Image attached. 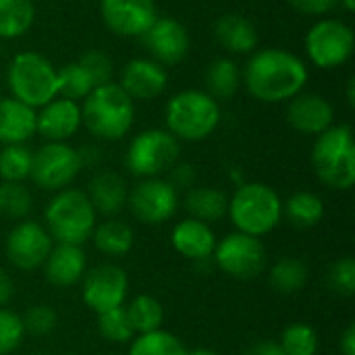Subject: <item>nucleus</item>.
<instances>
[{"mask_svg":"<svg viewBox=\"0 0 355 355\" xmlns=\"http://www.w3.org/2000/svg\"><path fill=\"white\" fill-rule=\"evenodd\" d=\"M308 79L306 60L283 48L254 50L241 71V83L248 94L264 104L289 102L306 89Z\"/></svg>","mask_w":355,"mask_h":355,"instance_id":"f257e3e1","label":"nucleus"},{"mask_svg":"<svg viewBox=\"0 0 355 355\" xmlns=\"http://www.w3.org/2000/svg\"><path fill=\"white\" fill-rule=\"evenodd\" d=\"M81 127L96 139L119 141L135 123V102L116 81L94 87L81 100Z\"/></svg>","mask_w":355,"mask_h":355,"instance_id":"f03ea898","label":"nucleus"},{"mask_svg":"<svg viewBox=\"0 0 355 355\" xmlns=\"http://www.w3.org/2000/svg\"><path fill=\"white\" fill-rule=\"evenodd\" d=\"M227 216L235 231L262 239L283 220V200L266 183H241L229 198Z\"/></svg>","mask_w":355,"mask_h":355,"instance_id":"7ed1b4c3","label":"nucleus"},{"mask_svg":"<svg viewBox=\"0 0 355 355\" xmlns=\"http://www.w3.org/2000/svg\"><path fill=\"white\" fill-rule=\"evenodd\" d=\"M223 119L220 102L204 89L177 92L164 108L166 131L179 141H202L210 137Z\"/></svg>","mask_w":355,"mask_h":355,"instance_id":"20e7f679","label":"nucleus"},{"mask_svg":"<svg viewBox=\"0 0 355 355\" xmlns=\"http://www.w3.org/2000/svg\"><path fill=\"white\" fill-rule=\"evenodd\" d=\"M96 225L98 214L83 189L56 191L44 210V227L54 243L83 245L92 239Z\"/></svg>","mask_w":355,"mask_h":355,"instance_id":"39448f33","label":"nucleus"},{"mask_svg":"<svg viewBox=\"0 0 355 355\" xmlns=\"http://www.w3.org/2000/svg\"><path fill=\"white\" fill-rule=\"evenodd\" d=\"M312 166L318 181L331 189L347 191L355 183V141L349 123L333 125L312 146Z\"/></svg>","mask_w":355,"mask_h":355,"instance_id":"423d86ee","label":"nucleus"},{"mask_svg":"<svg viewBox=\"0 0 355 355\" xmlns=\"http://www.w3.org/2000/svg\"><path fill=\"white\" fill-rule=\"evenodd\" d=\"M6 85L10 98L42 108L58 96V69L40 52H17L6 67Z\"/></svg>","mask_w":355,"mask_h":355,"instance_id":"0eeeda50","label":"nucleus"},{"mask_svg":"<svg viewBox=\"0 0 355 355\" xmlns=\"http://www.w3.org/2000/svg\"><path fill=\"white\" fill-rule=\"evenodd\" d=\"M181 158V141L166 129H146L137 133L125 154L127 171L137 179L164 177Z\"/></svg>","mask_w":355,"mask_h":355,"instance_id":"6e6552de","label":"nucleus"},{"mask_svg":"<svg viewBox=\"0 0 355 355\" xmlns=\"http://www.w3.org/2000/svg\"><path fill=\"white\" fill-rule=\"evenodd\" d=\"M308 60L318 69H339L349 62L354 56L355 35L354 29L333 17L318 19L304 37Z\"/></svg>","mask_w":355,"mask_h":355,"instance_id":"1a4fd4ad","label":"nucleus"},{"mask_svg":"<svg viewBox=\"0 0 355 355\" xmlns=\"http://www.w3.org/2000/svg\"><path fill=\"white\" fill-rule=\"evenodd\" d=\"M83 171L79 150L69 141H44L33 152L31 175L35 187L44 191H60L73 185V181Z\"/></svg>","mask_w":355,"mask_h":355,"instance_id":"9d476101","label":"nucleus"},{"mask_svg":"<svg viewBox=\"0 0 355 355\" xmlns=\"http://www.w3.org/2000/svg\"><path fill=\"white\" fill-rule=\"evenodd\" d=\"M212 264L231 279L250 281L266 270L268 254L262 239L233 231L220 241H216Z\"/></svg>","mask_w":355,"mask_h":355,"instance_id":"9b49d317","label":"nucleus"},{"mask_svg":"<svg viewBox=\"0 0 355 355\" xmlns=\"http://www.w3.org/2000/svg\"><path fill=\"white\" fill-rule=\"evenodd\" d=\"M181 206L179 191L164 179H139L127 196V208L131 216L148 227H158L168 223Z\"/></svg>","mask_w":355,"mask_h":355,"instance_id":"f8f14e48","label":"nucleus"},{"mask_svg":"<svg viewBox=\"0 0 355 355\" xmlns=\"http://www.w3.org/2000/svg\"><path fill=\"white\" fill-rule=\"evenodd\" d=\"M129 295V277L114 262H102L85 270L81 279V300L96 316L125 306Z\"/></svg>","mask_w":355,"mask_h":355,"instance_id":"ddd939ff","label":"nucleus"},{"mask_svg":"<svg viewBox=\"0 0 355 355\" xmlns=\"http://www.w3.org/2000/svg\"><path fill=\"white\" fill-rule=\"evenodd\" d=\"M54 241L44 225L25 218L15 223L4 241V254L8 262L21 272H35L44 266Z\"/></svg>","mask_w":355,"mask_h":355,"instance_id":"4468645a","label":"nucleus"},{"mask_svg":"<svg viewBox=\"0 0 355 355\" xmlns=\"http://www.w3.org/2000/svg\"><path fill=\"white\" fill-rule=\"evenodd\" d=\"M141 42L150 58L162 67H175L183 62L191 48L187 27L173 17H156V21L141 35Z\"/></svg>","mask_w":355,"mask_h":355,"instance_id":"2eb2a0df","label":"nucleus"},{"mask_svg":"<svg viewBox=\"0 0 355 355\" xmlns=\"http://www.w3.org/2000/svg\"><path fill=\"white\" fill-rule=\"evenodd\" d=\"M100 17L119 37H141L156 21V0H100Z\"/></svg>","mask_w":355,"mask_h":355,"instance_id":"dca6fc26","label":"nucleus"},{"mask_svg":"<svg viewBox=\"0 0 355 355\" xmlns=\"http://www.w3.org/2000/svg\"><path fill=\"white\" fill-rule=\"evenodd\" d=\"M123 92L133 100V102H148L164 94L168 85V73L166 67L158 64L156 60L148 58H131L116 81Z\"/></svg>","mask_w":355,"mask_h":355,"instance_id":"f3484780","label":"nucleus"},{"mask_svg":"<svg viewBox=\"0 0 355 355\" xmlns=\"http://www.w3.org/2000/svg\"><path fill=\"white\" fill-rule=\"evenodd\" d=\"M287 123L302 135L318 137L335 125V108L324 96L304 89L287 102Z\"/></svg>","mask_w":355,"mask_h":355,"instance_id":"a211bd4d","label":"nucleus"},{"mask_svg":"<svg viewBox=\"0 0 355 355\" xmlns=\"http://www.w3.org/2000/svg\"><path fill=\"white\" fill-rule=\"evenodd\" d=\"M81 129V106L56 96L35 110V133L46 141H69Z\"/></svg>","mask_w":355,"mask_h":355,"instance_id":"6ab92c4d","label":"nucleus"},{"mask_svg":"<svg viewBox=\"0 0 355 355\" xmlns=\"http://www.w3.org/2000/svg\"><path fill=\"white\" fill-rule=\"evenodd\" d=\"M216 241V233L210 225L189 216L177 223L171 233V243L175 252L193 264L212 262Z\"/></svg>","mask_w":355,"mask_h":355,"instance_id":"aec40b11","label":"nucleus"},{"mask_svg":"<svg viewBox=\"0 0 355 355\" xmlns=\"http://www.w3.org/2000/svg\"><path fill=\"white\" fill-rule=\"evenodd\" d=\"M42 270L46 281L58 289H67L81 283L87 270V256L83 252V245L54 243Z\"/></svg>","mask_w":355,"mask_h":355,"instance_id":"412c9836","label":"nucleus"},{"mask_svg":"<svg viewBox=\"0 0 355 355\" xmlns=\"http://www.w3.org/2000/svg\"><path fill=\"white\" fill-rule=\"evenodd\" d=\"M87 200L92 202L98 216L112 218L119 216L127 208L129 187L125 179L114 171H98L92 175L87 189H83Z\"/></svg>","mask_w":355,"mask_h":355,"instance_id":"4be33fe9","label":"nucleus"},{"mask_svg":"<svg viewBox=\"0 0 355 355\" xmlns=\"http://www.w3.org/2000/svg\"><path fill=\"white\" fill-rule=\"evenodd\" d=\"M212 31H214V40L218 42V46L235 56L252 54L258 46L256 25L239 12H227L218 17Z\"/></svg>","mask_w":355,"mask_h":355,"instance_id":"5701e85b","label":"nucleus"},{"mask_svg":"<svg viewBox=\"0 0 355 355\" xmlns=\"http://www.w3.org/2000/svg\"><path fill=\"white\" fill-rule=\"evenodd\" d=\"M35 135V108L15 100L0 98V144H27Z\"/></svg>","mask_w":355,"mask_h":355,"instance_id":"b1692460","label":"nucleus"},{"mask_svg":"<svg viewBox=\"0 0 355 355\" xmlns=\"http://www.w3.org/2000/svg\"><path fill=\"white\" fill-rule=\"evenodd\" d=\"M92 243L102 256L119 260V258H125L133 250L135 233L129 223L112 216V218H104L102 223L98 220L92 233Z\"/></svg>","mask_w":355,"mask_h":355,"instance_id":"393cba45","label":"nucleus"},{"mask_svg":"<svg viewBox=\"0 0 355 355\" xmlns=\"http://www.w3.org/2000/svg\"><path fill=\"white\" fill-rule=\"evenodd\" d=\"M183 208L187 210L189 218L212 225V223H218L220 218L227 216L229 198L218 187L193 185L183 196Z\"/></svg>","mask_w":355,"mask_h":355,"instance_id":"a878e982","label":"nucleus"},{"mask_svg":"<svg viewBox=\"0 0 355 355\" xmlns=\"http://www.w3.org/2000/svg\"><path fill=\"white\" fill-rule=\"evenodd\" d=\"M206 89L214 100H231L241 85V69L231 56L214 58L204 73Z\"/></svg>","mask_w":355,"mask_h":355,"instance_id":"bb28decb","label":"nucleus"},{"mask_svg":"<svg viewBox=\"0 0 355 355\" xmlns=\"http://www.w3.org/2000/svg\"><path fill=\"white\" fill-rule=\"evenodd\" d=\"M324 202L314 191H295L283 202V218L297 229H314L324 218Z\"/></svg>","mask_w":355,"mask_h":355,"instance_id":"cd10ccee","label":"nucleus"},{"mask_svg":"<svg viewBox=\"0 0 355 355\" xmlns=\"http://www.w3.org/2000/svg\"><path fill=\"white\" fill-rule=\"evenodd\" d=\"M310 270L308 264L300 258L293 256H285L281 260H277L270 268H268V283L277 293L283 295H295L300 293L306 283H308Z\"/></svg>","mask_w":355,"mask_h":355,"instance_id":"c85d7f7f","label":"nucleus"},{"mask_svg":"<svg viewBox=\"0 0 355 355\" xmlns=\"http://www.w3.org/2000/svg\"><path fill=\"white\" fill-rule=\"evenodd\" d=\"M35 21L33 0H0V40L23 37Z\"/></svg>","mask_w":355,"mask_h":355,"instance_id":"c756f323","label":"nucleus"},{"mask_svg":"<svg viewBox=\"0 0 355 355\" xmlns=\"http://www.w3.org/2000/svg\"><path fill=\"white\" fill-rule=\"evenodd\" d=\"M125 312L131 322V329L137 335H146L162 329L164 324V308L162 304L148 293L135 295L131 302H125Z\"/></svg>","mask_w":355,"mask_h":355,"instance_id":"7c9ffc66","label":"nucleus"},{"mask_svg":"<svg viewBox=\"0 0 355 355\" xmlns=\"http://www.w3.org/2000/svg\"><path fill=\"white\" fill-rule=\"evenodd\" d=\"M127 355H187V347L175 333L158 329L133 337Z\"/></svg>","mask_w":355,"mask_h":355,"instance_id":"2f4dec72","label":"nucleus"},{"mask_svg":"<svg viewBox=\"0 0 355 355\" xmlns=\"http://www.w3.org/2000/svg\"><path fill=\"white\" fill-rule=\"evenodd\" d=\"M33 150L25 144L2 146L0 150V179L12 183H25L31 175Z\"/></svg>","mask_w":355,"mask_h":355,"instance_id":"473e14b6","label":"nucleus"},{"mask_svg":"<svg viewBox=\"0 0 355 355\" xmlns=\"http://www.w3.org/2000/svg\"><path fill=\"white\" fill-rule=\"evenodd\" d=\"M33 210V196L25 183L2 181L0 183V216L8 220H25Z\"/></svg>","mask_w":355,"mask_h":355,"instance_id":"72a5a7b5","label":"nucleus"},{"mask_svg":"<svg viewBox=\"0 0 355 355\" xmlns=\"http://www.w3.org/2000/svg\"><path fill=\"white\" fill-rule=\"evenodd\" d=\"M94 87H98L96 81L92 79V75L79 60L69 62L58 69V96L60 98L81 102Z\"/></svg>","mask_w":355,"mask_h":355,"instance_id":"f704fd0d","label":"nucleus"},{"mask_svg":"<svg viewBox=\"0 0 355 355\" xmlns=\"http://www.w3.org/2000/svg\"><path fill=\"white\" fill-rule=\"evenodd\" d=\"M279 345L285 355H316L318 354V333L306 322H293L283 329Z\"/></svg>","mask_w":355,"mask_h":355,"instance_id":"c9c22d12","label":"nucleus"},{"mask_svg":"<svg viewBox=\"0 0 355 355\" xmlns=\"http://www.w3.org/2000/svg\"><path fill=\"white\" fill-rule=\"evenodd\" d=\"M98 335L106 343H114V345H125V343L133 341L135 333L127 318L125 306H121L116 310H108L104 314H98Z\"/></svg>","mask_w":355,"mask_h":355,"instance_id":"e433bc0d","label":"nucleus"},{"mask_svg":"<svg viewBox=\"0 0 355 355\" xmlns=\"http://www.w3.org/2000/svg\"><path fill=\"white\" fill-rule=\"evenodd\" d=\"M23 329H25V335H33V337H44V335H50L56 327H58V314L52 306L48 304H35L31 306L23 316Z\"/></svg>","mask_w":355,"mask_h":355,"instance_id":"4c0bfd02","label":"nucleus"},{"mask_svg":"<svg viewBox=\"0 0 355 355\" xmlns=\"http://www.w3.org/2000/svg\"><path fill=\"white\" fill-rule=\"evenodd\" d=\"M329 287L341 297L355 295V260L352 256H343L335 260L327 275Z\"/></svg>","mask_w":355,"mask_h":355,"instance_id":"58836bf2","label":"nucleus"},{"mask_svg":"<svg viewBox=\"0 0 355 355\" xmlns=\"http://www.w3.org/2000/svg\"><path fill=\"white\" fill-rule=\"evenodd\" d=\"M25 339L23 320L17 312L0 308V355L12 354Z\"/></svg>","mask_w":355,"mask_h":355,"instance_id":"ea45409f","label":"nucleus"},{"mask_svg":"<svg viewBox=\"0 0 355 355\" xmlns=\"http://www.w3.org/2000/svg\"><path fill=\"white\" fill-rule=\"evenodd\" d=\"M77 60L87 69V73L92 75V79L96 81V85H104V83H110L112 81V77H114V64H112V58L106 52H102L98 48H89Z\"/></svg>","mask_w":355,"mask_h":355,"instance_id":"a19ab883","label":"nucleus"},{"mask_svg":"<svg viewBox=\"0 0 355 355\" xmlns=\"http://www.w3.org/2000/svg\"><path fill=\"white\" fill-rule=\"evenodd\" d=\"M168 177H164L177 191H187L196 185V179H198V173H196V166L189 164V162H177L168 173Z\"/></svg>","mask_w":355,"mask_h":355,"instance_id":"79ce46f5","label":"nucleus"},{"mask_svg":"<svg viewBox=\"0 0 355 355\" xmlns=\"http://www.w3.org/2000/svg\"><path fill=\"white\" fill-rule=\"evenodd\" d=\"M293 10L310 17H324L339 6V0H285Z\"/></svg>","mask_w":355,"mask_h":355,"instance_id":"37998d69","label":"nucleus"},{"mask_svg":"<svg viewBox=\"0 0 355 355\" xmlns=\"http://www.w3.org/2000/svg\"><path fill=\"white\" fill-rule=\"evenodd\" d=\"M245 355H285V352H283V347L279 345V341L264 339V341L252 343V345L248 347Z\"/></svg>","mask_w":355,"mask_h":355,"instance_id":"c03bdc74","label":"nucleus"},{"mask_svg":"<svg viewBox=\"0 0 355 355\" xmlns=\"http://www.w3.org/2000/svg\"><path fill=\"white\" fill-rule=\"evenodd\" d=\"M12 295H15V283H12L10 275L0 268V308H6V304L12 300Z\"/></svg>","mask_w":355,"mask_h":355,"instance_id":"a18cd8bd","label":"nucleus"},{"mask_svg":"<svg viewBox=\"0 0 355 355\" xmlns=\"http://www.w3.org/2000/svg\"><path fill=\"white\" fill-rule=\"evenodd\" d=\"M339 354L341 355H355V324H347L345 331L339 337Z\"/></svg>","mask_w":355,"mask_h":355,"instance_id":"49530a36","label":"nucleus"},{"mask_svg":"<svg viewBox=\"0 0 355 355\" xmlns=\"http://www.w3.org/2000/svg\"><path fill=\"white\" fill-rule=\"evenodd\" d=\"M79 150V158H81V164L83 168L85 166H96L102 158V152L98 146H83V148H77Z\"/></svg>","mask_w":355,"mask_h":355,"instance_id":"de8ad7c7","label":"nucleus"},{"mask_svg":"<svg viewBox=\"0 0 355 355\" xmlns=\"http://www.w3.org/2000/svg\"><path fill=\"white\" fill-rule=\"evenodd\" d=\"M347 104H349L352 108L355 106V77L354 75L347 79Z\"/></svg>","mask_w":355,"mask_h":355,"instance_id":"09e8293b","label":"nucleus"},{"mask_svg":"<svg viewBox=\"0 0 355 355\" xmlns=\"http://www.w3.org/2000/svg\"><path fill=\"white\" fill-rule=\"evenodd\" d=\"M187 355H218L214 349L208 347H196V349H187Z\"/></svg>","mask_w":355,"mask_h":355,"instance_id":"8fccbe9b","label":"nucleus"},{"mask_svg":"<svg viewBox=\"0 0 355 355\" xmlns=\"http://www.w3.org/2000/svg\"><path fill=\"white\" fill-rule=\"evenodd\" d=\"M339 6L345 10V12H354L355 10V0H339Z\"/></svg>","mask_w":355,"mask_h":355,"instance_id":"3c124183","label":"nucleus"},{"mask_svg":"<svg viewBox=\"0 0 355 355\" xmlns=\"http://www.w3.org/2000/svg\"><path fill=\"white\" fill-rule=\"evenodd\" d=\"M40 355H50V354H40Z\"/></svg>","mask_w":355,"mask_h":355,"instance_id":"603ef678","label":"nucleus"},{"mask_svg":"<svg viewBox=\"0 0 355 355\" xmlns=\"http://www.w3.org/2000/svg\"><path fill=\"white\" fill-rule=\"evenodd\" d=\"M0 98H2V92H0Z\"/></svg>","mask_w":355,"mask_h":355,"instance_id":"864d4df0","label":"nucleus"},{"mask_svg":"<svg viewBox=\"0 0 355 355\" xmlns=\"http://www.w3.org/2000/svg\"><path fill=\"white\" fill-rule=\"evenodd\" d=\"M0 54H2V52H0Z\"/></svg>","mask_w":355,"mask_h":355,"instance_id":"5fc2aeb1","label":"nucleus"},{"mask_svg":"<svg viewBox=\"0 0 355 355\" xmlns=\"http://www.w3.org/2000/svg\"><path fill=\"white\" fill-rule=\"evenodd\" d=\"M33 2H35V0H33Z\"/></svg>","mask_w":355,"mask_h":355,"instance_id":"6e6d98bb","label":"nucleus"}]
</instances>
